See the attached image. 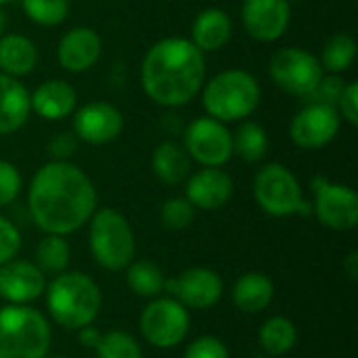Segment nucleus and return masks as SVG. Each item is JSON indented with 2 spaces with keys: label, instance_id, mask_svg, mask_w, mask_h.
<instances>
[{
  "label": "nucleus",
  "instance_id": "f257e3e1",
  "mask_svg": "<svg viewBox=\"0 0 358 358\" xmlns=\"http://www.w3.org/2000/svg\"><path fill=\"white\" fill-rule=\"evenodd\" d=\"M27 210L46 235H69L96 212V189L90 176L69 162H48L31 178Z\"/></svg>",
  "mask_w": 358,
  "mask_h": 358
},
{
  "label": "nucleus",
  "instance_id": "f03ea898",
  "mask_svg": "<svg viewBox=\"0 0 358 358\" xmlns=\"http://www.w3.org/2000/svg\"><path fill=\"white\" fill-rule=\"evenodd\" d=\"M141 84L155 105L182 107L206 84V52L189 38H164L147 50Z\"/></svg>",
  "mask_w": 358,
  "mask_h": 358
},
{
  "label": "nucleus",
  "instance_id": "7ed1b4c3",
  "mask_svg": "<svg viewBox=\"0 0 358 358\" xmlns=\"http://www.w3.org/2000/svg\"><path fill=\"white\" fill-rule=\"evenodd\" d=\"M46 306L52 321L69 331L88 327L99 317L103 296L94 279L80 271L57 275L46 287Z\"/></svg>",
  "mask_w": 358,
  "mask_h": 358
},
{
  "label": "nucleus",
  "instance_id": "20e7f679",
  "mask_svg": "<svg viewBox=\"0 0 358 358\" xmlns=\"http://www.w3.org/2000/svg\"><path fill=\"white\" fill-rule=\"evenodd\" d=\"M260 86L250 71L227 69L203 86V109L210 117L227 124L250 117L260 105Z\"/></svg>",
  "mask_w": 358,
  "mask_h": 358
},
{
  "label": "nucleus",
  "instance_id": "39448f33",
  "mask_svg": "<svg viewBox=\"0 0 358 358\" xmlns=\"http://www.w3.org/2000/svg\"><path fill=\"white\" fill-rule=\"evenodd\" d=\"M52 331L44 315L27 304L0 310V358H44Z\"/></svg>",
  "mask_w": 358,
  "mask_h": 358
},
{
  "label": "nucleus",
  "instance_id": "423d86ee",
  "mask_svg": "<svg viewBox=\"0 0 358 358\" xmlns=\"http://www.w3.org/2000/svg\"><path fill=\"white\" fill-rule=\"evenodd\" d=\"M88 222V245L96 264L113 273L124 271L136 254V239L126 216L113 208H103Z\"/></svg>",
  "mask_w": 358,
  "mask_h": 358
},
{
  "label": "nucleus",
  "instance_id": "0eeeda50",
  "mask_svg": "<svg viewBox=\"0 0 358 358\" xmlns=\"http://www.w3.org/2000/svg\"><path fill=\"white\" fill-rule=\"evenodd\" d=\"M254 199L268 216L275 218L292 214L308 216L313 212V206L302 197V187L296 174L283 164H266L258 170L254 178Z\"/></svg>",
  "mask_w": 358,
  "mask_h": 358
},
{
  "label": "nucleus",
  "instance_id": "6e6552de",
  "mask_svg": "<svg viewBox=\"0 0 358 358\" xmlns=\"http://www.w3.org/2000/svg\"><path fill=\"white\" fill-rule=\"evenodd\" d=\"M268 76L283 92L306 99L317 88L325 71L319 63V57L313 52L300 46H285L271 57Z\"/></svg>",
  "mask_w": 358,
  "mask_h": 358
},
{
  "label": "nucleus",
  "instance_id": "1a4fd4ad",
  "mask_svg": "<svg viewBox=\"0 0 358 358\" xmlns=\"http://www.w3.org/2000/svg\"><path fill=\"white\" fill-rule=\"evenodd\" d=\"M143 338L159 350L176 348L191 329L189 310L174 298H153L138 319Z\"/></svg>",
  "mask_w": 358,
  "mask_h": 358
},
{
  "label": "nucleus",
  "instance_id": "9d476101",
  "mask_svg": "<svg viewBox=\"0 0 358 358\" xmlns=\"http://www.w3.org/2000/svg\"><path fill=\"white\" fill-rule=\"evenodd\" d=\"M182 147L203 168H220L233 157V134L222 122L206 115L187 126Z\"/></svg>",
  "mask_w": 358,
  "mask_h": 358
},
{
  "label": "nucleus",
  "instance_id": "9b49d317",
  "mask_svg": "<svg viewBox=\"0 0 358 358\" xmlns=\"http://www.w3.org/2000/svg\"><path fill=\"white\" fill-rule=\"evenodd\" d=\"M313 212L331 231H352L358 224V195L355 189L329 182L325 176L313 180Z\"/></svg>",
  "mask_w": 358,
  "mask_h": 358
},
{
  "label": "nucleus",
  "instance_id": "f8f14e48",
  "mask_svg": "<svg viewBox=\"0 0 358 358\" xmlns=\"http://www.w3.org/2000/svg\"><path fill=\"white\" fill-rule=\"evenodd\" d=\"M342 117L336 107L321 105V103H306L292 124H289V138L300 149H323L327 147L340 132Z\"/></svg>",
  "mask_w": 358,
  "mask_h": 358
},
{
  "label": "nucleus",
  "instance_id": "ddd939ff",
  "mask_svg": "<svg viewBox=\"0 0 358 358\" xmlns=\"http://www.w3.org/2000/svg\"><path fill=\"white\" fill-rule=\"evenodd\" d=\"M164 289L185 308L206 310L218 304L224 285L220 275L210 268H189L174 279H166Z\"/></svg>",
  "mask_w": 358,
  "mask_h": 358
},
{
  "label": "nucleus",
  "instance_id": "4468645a",
  "mask_svg": "<svg viewBox=\"0 0 358 358\" xmlns=\"http://www.w3.org/2000/svg\"><path fill=\"white\" fill-rule=\"evenodd\" d=\"M124 130L122 111L105 101H92L73 115V134L88 145H107Z\"/></svg>",
  "mask_w": 358,
  "mask_h": 358
},
{
  "label": "nucleus",
  "instance_id": "2eb2a0df",
  "mask_svg": "<svg viewBox=\"0 0 358 358\" xmlns=\"http://www.w3.org/2000/svg\"><path fill=\"white\" fill-rule=\"evenodd\" d=\"M292 4L287 0H245L241 21L245 31L260 42L279 40L289 25Z\"/></svg>",
  "mask_w": 358,
  "mask_h": 358
},
{
  "label": "nucleus",
  "instance_id": "dca6fc26",
  "mask_svg": "<svg viewBox=\"0 0 358 358\" xmlns=\"http://www.w3.org/2000/svg\"><path fill=\"white\" fill-rule=\"evenodd\" d=\"M46 289L44 273L36 262L8 260L0 266V298L10 304H29Z\"/></svg>",
  "mask_w": 358,
  "mask_h": 358
},
{
  "label": "nucleus",
  "instance_id": "f3484780",
  "mask_svg": "<svg viewBox=\"0 0 358 358\" xmlns=\"http://www.w3.org/2000/svg\"><path fill=\"white\" fill-rule=\"evenodd\" d=\"M103 42L90 27H73L63 34L57 46V59L69 73H84L101 59Z\"/></svg>",
  "mask_w": 358,
  "mask_h": 358
},
{
  "label": "nucleus",
  "instance_id": "a211bd4d",
  "mask_svg": "<svg viewBox=\"0 0 358 358\" xmlns=\"http://www.w3.org/2000/svg\"><path fill=\"white\" fill-rule=\"evenodd\" d=\"M187 199L199 210H220L233 195V178L220 168H201L187 178Z\"/></svg>",
  "mask_w": 358,
  "mask_h": 358
},
{
  "label": "nucleus",
  "instance_id": "6ab92c4d",
  "mask_svg": "<svg viewBox=\"0 0 358 358\" xmlns=\"http://www.w3.org/2000/svg\"><path fill=\"white\" fill-rule=\"evenodd\" d=\"M29 105L40 117L57 122L73 113L78 105V92L65 80H46L34 90V94H29Z\"/></svg>",
  "mask_w": 358,
  "mask_h": 358
},
{
  "label": "nucleus",
  "instance_id": "aec40b11",
  "mask_svg": "<svg viewBox=\"0 0 358 358\" xmlns=\"http://www.w3.org/2000/svg\"><path fill=\"white\" fill-rule=\"evenodd\" d=\"M31 113L29 92L17 80L0 71V134H13L25 126Z\"/></svg>",
  "mask_w": 358,
  "mask_h": 358
},
{
  "label": "nucleus",
  "instance_id": "412c9836",
  "mask_svg": "<svg viewBox=\"0 0 358 358\" xmlns=\"http://www.w3.org/2000/svg\"><path fill=\"white\" fill-rule=\"evenodd\" d=\"M233 34V21L222 8H206L201 10L191 25V42L201 52L220 50Z\"/></svg>",
  "mask_w": 358,
  "mask_h": 358
},
{
  "label": "nucleus",
  "instance_id": "4be33fe9",
  "mask_svg": "<svg viewBox=\"0 0 358 358\" xmlns=\"http://www.w3.org/2000/svg\"><path fill=\"white\" fill-rule=\"evenodd\" d=\"M233 304L245 313L256 315L271 306L275 298V283L264 273H245L233 287Z\"/></svg>",
  "mask_w": 358,
  "mask_h": 358
},
{
  "label": "nucleus",
  "instance_id": "5701e85b",
  "mask_svg": "<svg viewBox=\"0 0 358 358\" xmlns=\"http://www.w3.org/2000/svg\"><path fill=\"white\" fill-rule=\"evenodd\" d=\"M38 63L36 44L21 34H4L0 38V71L10 78H21L34 71Z\"/></svg>",
  "mask_w": 358,
  "mask_h": 358
},
{
  "label": "nucleus",
  "instance_id": "b1692460",
  "mask_svg": "<svg viewBox=\"0 0 358 358\" xmlns=\"http://www.w3.org/2000/svg\"><path fill=\"white\" fill-rule=\"evenodd\" d=\"M151 168H153V174L157 176V180L174 187L189 178L191 157L182 145H178L174 141H166L155 147V151L151 155Z\"/></svg>",
  "mask_w": 358,
  "mask_h": 358
},
{
  "label": "nucleus",
  "instance_id": "393cba45",
  "mask_svg": "<svg viewBox=\"0 0 358 358\" xmlns=\"http://www.w3.org/2000/svg\"><path fill=\"white\" fill-rule=\"evenodd\" d=\"M357 40L346 31H338V34L329 36L327 42L323 44L319 63H321L323 71L344 73L352 67V63L357 59Z\"/></svg>",
  "mask_w": 358,
  "mask_h": 358
},
{
  "label": "nucleus",
  "instance_id": "a878e982",
  "mask_svg": "<svg viewBox=\"0 0 358 358\" xmlns=\"http://www.w3.org/2000/svg\"><path fill=\"white\" fill-rule=\"evenodd\" d=\"M260 346L271 357H283L287 355L296 342H298V329L287 317H273L268 319L258 334Z\"/></svg>",
  "mask_w": 358,
  "mask_h": 358
},
{
  "label": "nucleus",
  "instance_id": "bb28decb",
  "mask_svg": "<svg viewBox=\"0 0 358 358\" xmlns=\"http://www.w3.org/2000/svg\"><path fill=\"white\" fill-rule=\"evenodd\" d=\"M233 153H237L248 164H256L264 159L268 153V134L258 122H241V126L233 134Z\"/></svg>",
  "mask_w": 358,
  "mask_h": 358
},
{
  "label": "nucleus",
  "instance_id": "cd10ccee",
  "mask_svg": "<svg viewBox=\"0 0 358 358\" xmlns=\"http://www.w3.org/2000/svg\"><path fill=\"white\" fill-rule=\"evenodd\" d=\"M126 273V281L128 287L132 289V294H136L138 298H157L164 292V283L166 277L162 273V268L157 264H153L151 260H132Z\"/></svg>",
  "mask_w": 358,
  "mask_h": 358
},
{
  "label": "nucleus",
  "instance_id": "c85d7f7f",
  "mask_svg": "<svg viewBox=\"0 0 358 358\" xmlns=\"http://www.w3.org/2000/svg\"><path fill=\"white\" fill-rule=\"evenodd\" d=\"M69 258L71 250L63 235H46L36 248V264L42 273H65L69 266Z\"/></svg>",
  "mask_w": 358,
  "mask_h": 358
},
{
  "label": "nucleus",
  "instance_id": "c756f323",
  "mask_svg": "<svg viewBox=\"0 0 358 358\" xmlns=\"http://www.w3.org/2000/svg\"><path fill=\"white\" fill-rule=\"evenodd\" d=\"M23 13L36 25L55 27L69 15V0H21Z\"/></svg>",
  "mask_w": 358,
  "mask_h": 358
},
{
  "label": "nucleus",
  "instance_id": "7c9ffc66",
  "mask_svg": "<svg viewBox=\"0 0 358 358\" xmlns=\"http://www.w3.org/2000/svg\"><path fill=\"white\" fill-rule=\"evenodd\" d=\"M96 358H143L138 342L126 331L101 334L99 344L94 346Z\"/></svg>",
  "mask_w": 358,
  "mask_h": 358
},
{
  "label": "nucleus",
  "instance_id": "2f4dec72",
  "mask_svg": "<svg viewBox=\"0 0 358 358\" xmlns=\"http://www.w3.org/2000/svg\"><path fill=\"white\" fill-rule=\"evenodd\" d=\"M162 224L170 231H182L195 220V208L187 197H172L162 206Z\"/></svg>",
  "mask_w": 358,
  "mask_h": 358
},
{
  "label": "nucleus",
  "instance_id": "473e14b6",
  "mask_svg": "<svg viewBox=\"0 0 358 358\" xmlns=\"http://www.w3.org/2000/svg\"><path fill=\"white\" fill-rule=\"evenodd\" d=\"M344 88H346V82L340 73L323 76L321 82L317 84V88L306 96V103H321V105L338 107V101H340Z\"/></svg>",
  "mask_w": 358,
  "mask_h": 358
},
{
  "label": "nucleus",
  "instance_id": "72a5a7b5",
  "mask_svg": "<svg viewBox=\"0 0 358 358\" xmlns=\"http://www.w3.org/2000/svg\"><path fill=\"white\" fill-rule=\"evenodd\" d=\"M21 193V174L19 170L6 162L0 159V208L13 203Z\"/></svg>",
  "mask_w": 358,
  "mask_h": 358
},
{
  "label": "nucleus",
  "instance_id": "f704fd0d",
  "mask_svg": "<svg viewBox=\"0 0 358 358\" xmlns=\"http://www.w3.org/2000/svg\"><path fill=\"white\" fill-rule=\"evenodd\" d=\"M185 358H229V350L218 338L201 336L187 346Z\"/></svg>",
  "mask_w": 358,
  "mask_h": 358
},
{
  "label": "nucleus",
  "instance_id": "c9c22d12",
  "mask_svg": "<svg viewBox=\"0 0 358 358\" xmlns=\"http://www.w3.org/2000/svg\"><path fill=\"white\" fill-rule=\"evenodd\" d=\"M19 250H21L19 229L4 216H0V266L13 260L19 254Z\"/></svg>",
  "mask_w": 358,
  "mask_h": 358
},
{
  "label": "nucleus",
  "instance_id": "e433bc0d",
  "mask_svg": "<svg viewBox=\"0 0 358 358\" xmlns=\"http://www.w3.org/2000/svg\"><path fill=\"white\" fill-rule=\"evenodd\" d=\"M336 109L342 120H346L350 126H358V82H346Z\"/></svg>",
  "mask_w": 358,
  "mask_h": 358
},
{
  "label": "nucleus",
  "instance_id": "4c0bfd02",
  "mask_svg": "<svg viewBox=\"0 0 358 358\" xmlns=\"http://www.w3.org/2000/svg\"><path fill=\"white\" fill-rule=\"evenodd\" d=\"M78 149V136L71 132H61L48 143V153L57 162H67Z\"/></svg>",
  "mask_w": 358,
  "mask_h": 358
},
{
  "label": "nucleus",
  "instance_id": "58836bf2",
  "mask_svg": "<svg viewBox=\"0 0 358 358\" xmlns=\"http://www.w3.org/2000/svg\"><path fill=\"white\" fill-rule=\"evenodd\" d=\"M99 340H101V331L94 329L92 325L80 329V344H82L84 348H92V350H94V346L99 344Z\"/></svg>",
  "mask_w": 358,
  "mask_h": 358
},
{
  "label": "nucleus",
  "instance_id": "ea45409f",
  "mask_svg": "<svg viewBox=\"0 0 358 358\" xmlns=\"http://www.w3.org/2000/svg\"><path fill=\"white\" fill-rule=\"evenodd\" d=\"M344 273L348 275L350 281H357L358 279V252H350L346 262H344Z\"/></svg>",
  "mask_w": 358,
  "mask_h": 358
},
{
  "label": "nucleus",
  "instance_id": "a19ab883",
  "mask_svg": "<svg viewBox=\"0 0 358 358\" xmlns=\"http://www.w3.org/2000/svg\"><path fill=\"white\" fill-rule=\"evenodd\" d=\"M6 27H8V17H6V13H4L2 6H0V38L6 34Z\"/></svg>",
  "mask_w": 358,
  "mask_h": 358
},
{
  "label": "nucleus",
  "instance_id": "79ce46f5",
  "mask_svg": "<svg viewBox=\"0 0 358 358\" xmlns=\"http://www.w3.org/2000/svg\"><path fill=\"white\" fill-rule=\"evenodd\" d=\"M10 0H0V6H4V4H8Z\"/></svg>",
  "mask_w": 358,
  "mask_h": 358
},
{
  "label": "nucleus",
  "instance_id": "37998d69",
  "mask_svg": "<svg viewBox=\"0 0 358 358\" xmlns=\"http://www.w3.org/2000/svg\"><path fill=\"white\" fill-rule=\"evenodd\" d=\"M287 2H289V4H292V2H302V0H287Z\"/></svg>",
  "mask_w": 358,
  "mask_h": 358
},
{
  "label": "nucleus",
  "instance_id": "c03bdc74",
  "mask_svg": "<svg viewBox=\"0 0 358 358\" xmlns=\"http://www.w3.org/2000/svg\"><path fill=\"white\" fill-rule=\"evenodd\" d=\"M44 358H65V357H48V355H46V357Z\"/></svg>",
  "mask_w": 358,
  "mask_h": 358
},
{
  "label": "nucleus",
  "instance_id": "a18cd8bd",
  "mask_svg": "<svg viewBox=\"0 0 358 358\" xmlns=\"http://www.w3.org/2000/svg\"><path fill=\"white\" fill-rule=\"evenodd\" d=\"M258 358H275V357H258Z\"/></svg>",
  "mask_w": 358,
  "mask_h": 358
}]
</instances>
